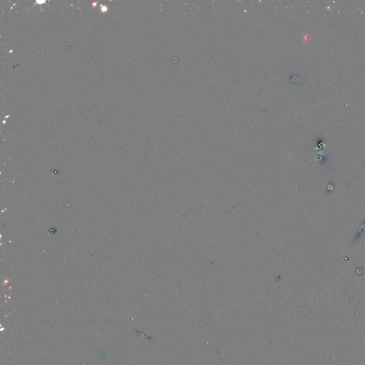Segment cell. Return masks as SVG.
Wrapping results in <instances>:
<instances>
[{
  "instance_id": "obj_1",
  "label": "cell",
  "mask_w": 365,
  "mask_h": 365,
  "mask_svg": "<svg viewBox=\"0 0 365 365\" xmlns=\"http://www.w3.org/2000/svg\"><path fill=\"white\" fill-rule=\"evenodd\" d=\"M364 231H365V220H364V221L363 222L362 225H361L360 227H359V228L358 231H357V234H356L355 237V238H354V240H355V241H357V240H358L359 239L361 238V236H362V235L364 234Z\"/></svg>"
}]
</instances>
